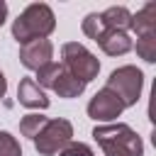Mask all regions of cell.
<instances>
[{
	"label": "cell",
	"mask_w": 156,
	"mask_h": 156,
	"mask_svg": "<svg viewBox=\"0 0 156 156\" xmlns=\"http://www.w3.org/2000/svg\"><path fill=\"white\" fill-rule=\"evenodd\" d=\"M93 136L105 151V156H141L144 154L141 136L124 122L100 124L93 129Z\"/></svg>",
	"instance_id": "obj_1"
},
{
	"label": "cell",
	"mask_w": 156,
	"mask_h": 156,
	"mask_svg": "<svg viewBox=\"0 0 156 156\" xmlns=\"http://www.w3.org/2000/svg\"><path fill=\"white\" fill-rule=\"evenodd\" d=\"M56 27V17L49 5L44 2H32L24 7V12L12 22V37L20 44L34 41V39H46Z\"/></svg>",
	"instance_id": "obj_2"
},
{
	"label": "cell",
	"mask_w": 156,
	"mask_h": 156,
	"mask_svg": "<svg viewBox=\"0 0 156 156\" xmlns=\"http://www.w3.org/2000/svg\"><path fill=\"white\" fill-rule=\"evenodd\" d=\"M34 83L39 88L41 85L44 88H51L58 98H78L85 90V83L83 80H78L76 76H71L61 63H54V61L37 71V80Z\"/></svg>",
	"instance_id": "obj_3"
},
{
	"label": "cell",
	"mask_w": 156,
	"mask_h": 156,
	"mask_svg": "<svg viewBox=\"0 0 156 156\" xmlns=\"http://www.w3.org/2000/svg\"><path fill=\"white\" fill-rule=\"evenodd\" d=\"M61 58H63V68L71 73V76H76L78 80H83L85 85L98 76V71H100V61L83 46V44H78V41H68V44H63L61 46Z\"/></svg>",
	"instance_id": "obj_4"
},
{
	"label": "cell",
	"mask_w": 156,
	"mask_h": 156,
	"mask_svg": "<svg viewBox=\"0 0 156 156\" xmlns=\"http://www.w3.org/2000/svg\"><path fill=\"white\" fill-rule=\"evenodd\" d=\"M141 85H144V73L136 66H119L110 73L105 88H110L122 100L124 107H132V105H136V100L141 95Z\"/></svg>",
	"instance_id": "obj_5"
},
{
	"label": "cell",
	"mask_w": 156,
	"mask_h": 156,
	"mask_svg": "<svg viewBox=\"0 0 156 156\" xmlns=\"http://www.w3.org/2000/svg\"><path fill=\"white\" fill-rule=\"evenodd\" d=\"M73 136V127L68 119H46V124L39 129V134L32 139L34 141V149L41 154V156H56L63 151V146L71 141Z\"/></svg>",
	"instance_id": "obj_6"
},
{
	"label": "cell",
	"mask_w": 156,
	"mask_h": 156,
	"mask_svg": "<svg viewBox=\"0 0 156 156\" xmlns=\"http://www.w3.org/2000/svg\"><path fill=\"white\" fill-rule=\"evenodd\" d=\"M122 110H124L122 100H119L110 88L98 90V93L93 95V100L88 102V115H90L93 119H100V122H112V119H117V117L122 115Z\"/></svg>",
	"instance_id": "obj_7"
},
{
	"label": "cell",
	"mask_w": 156,
	"mask_h": 156,
	"mask_svg": "<svg viewBox=\"0 0 156 156\" xmlns=\"http://www.w3.org/2000/svg\"><path fill=\"white\" fill-rule=\"evenodd\" d=\"M51 56H54V44L49 39H34V41H27L22 44L20 49V61L24 68H32V71H39L44 68L46 63H51Z\"/></svg>",
	"instance_id": "obj_8"
},
{
	"label": "cell",
	"mask_w": 156,
	"mask_h": 156,
	"mask_svg": "<svg viewBox=\"0 0 156 156\" xmlns=\"http://www.w3.org/2000/svg\"><path fill=\"white\" fill-rule=\"evenodd\" d=\"M17 100H20V105L32 107V110H46L49 107V98L34 83V78H22L20 80V85H17Z\"/></svg>",
	"instance_id": "obj_9"
},
{
	"label": "cell",
	"mask_w": 156,
	"mask_h": 156,
	"mask_svg": "<svg viewBox=\"0 0 156 156\" xmlns=\"http://www.w3.org/2000/svg\"><path fill=\"white\" fill-rule=\"evenodd\" d=\"M98 44H100V49L105 51V54H110V56H122V54H127V51H132V37L127 34V32H117V29H105L98 39H95Z\"/></svg>",
	"instance_id": "obj_10"
},
{
	"label": "cell",
	"mask_w": 156,
	"mask_h": 156,
	"mask_svg": "<svg viewBox=\"0 0 156 156\" xmlns=\"http://www.w3.org/2000/svg\"><path fill=\"white\" fill-rule=\"evenodd\" d=\"M129 29H134L136 37L154 34V32H156V2H146L136 15H132Z\"/></svg>",
	"instance_id": "obj_11"
},
{
	"label": "cell",
	"mask_w": 156,
	"mask_h": 156,
	"mask_svg": "<svg viewBox=\"0 0 156 156\" xmlns=\"http://www.w3.org/2000/svg\"><path fill=\"white\" fill-rule=\"evenodd\" d=\"M100 20L107 29H117V32H127L132 24V12L122 5H112L105 12H100Z\"/></svg>",
	"instance_id": "obj_12"
},
{
	"label": "cell",
	"mask_w": 156,
	"mask_h": 156,
	"mask_svg": "<svg viewBox=\"0 0 156 156\" xmlns=\"http://www.w3.org/2000/svg\"><path fill=\"white\" fill-rule=\"evenodd\" d=\"M44 124H46V117H44V115H39V112H29V115H24V117L20 119V132H22V136L34 139Z\"/></svg>",
	"instance_id": "obj_13"
},
{
	"label": "cell",
	"mask_w": 156,
	"mask_h": 156,
	"mask_svg": "<svg viewBox=\"0 0 156 156\" xmlns=\"http://www.w3.org/2000/svg\"><path fill=\"white\" fill-rule=\"evenodd\" d=\"M136 54H139L146 63H154V61H156V32H154V34L136 37Z\"/></svg>",
	"instance_id": "obj_14"
},
{
	"label": "cell",
	"mask_w": 156,
	"mask_h": 156,
	"mask_svg": "<svg viewBox=\"0 0 156 156\" xmlns=\"http://www.w3.org/2000/svg\"><path fill=\"white\" fill-rule=\"evenodd\" d=\"M105 29H107V27L102 24V20H100V15H98V12H90V15L83 20V32H85L90 39H98Z\"/></svg>",
	"instance_id": "obj_15"
},
{
	"label": "cell",
	"mask_w": 156,
	"mask_h": 156,
	"mask_svg": "<svg viewBox=\"0 0 156 156\" xmlns=\"http://www.w3.org/2000/svg\"><path fill=\"white\" fill-rule=\"evenodd\" d=\"M0 156H22V149L10 132H0Z\"/></svg>",
	"instance_id": "obj_16"
},
{
	"label": "cell",
	"mask_w": 156,
	"mask_h": 156,
	"mask_svg": "<svg viewBox=\"0 0 156 156\" xmlns=\"http://www.w3.org/2000/svg\"><path fill=\"white\" fill-rule=\"evenodd\" d=\"M58 156H93V149L83 141H68Z\"/></svg>",
	"instance_id": "obj_17"
},
{
	"label": "cell",
	"mask_w": 156,
	"mask_h": 156,
	"mask_svg": "<svg viewBox=\"0 0 156 156\" xmlns=\"http://www.w3.org/2000/svg\"><path fill=\"white\" fill-rule=\"evenodd\" d=\"M5 17H7V5H5V0H0V27H2Z\"/></svg>",
	"instance_id": "obj_18"
},
{
	"label": "cell",
	"mask_w": 156,
	"mask_h": 156,
	"mask_svg": "<svg viewBox=\"0 0 156 156\" xmlns=\"http://www.w3.org/2000/svg\"><path fill=\"white\" fill-rule=\"evenodd\" d=\"M5 93H7V80L2 76V71H0V98H5Z\"/></svg>",
	"instance_id": "obj_19"
}]
</instances>
